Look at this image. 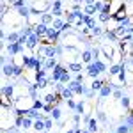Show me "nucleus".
I'll return each instance as SVG.
<instances>
[{
    "label": "nucleus",
    "instance_id": "nucleus-37",
    "mask_svg": "<svg viewBox=\"0 0 133 133\" xmlns=\"http://www.w3.org/2000/svg\"><path fill=\"white\" fill-rule=\"evenodd\" d=\"M82 133H91V131H89V130H82Z\"/></svg>",
    "mask_w": 133,
    "mask_h": 133
},
{
    "label": "nucleus",
    "instance_id": "nucleus-3",
    "mask_svg": "<svg viewBox=\"0 0 133 133\" xmlns=\"http://www.w3.org/2000/svg\"><path fill=\"white\" fill-rule=\"evenodd\" d=\"M34 32H36L39 37H43V36H46V32H48V25H46V23H37V25L34 27Z\"/></svg>",
    "mask_w": 133,
    "mask_h": 133
},
{
    "label": "nucleus",
    "instance_id": "nucleus-4",
    "mask_svg": "<svg viewBox=\"0 0 133 133\" xmlns=\"http://www.w3.org/2000/svg\"><path fill=\"white\" fill-rule=\"evenodd\" d=\"M87 75H89L91 78H98V76H99V69L96 68L94 62H91V64L87 66Z\"/></svg>",
    "mask_w": 133,
    "mask_h": 133
},
{
    "label": "nucleus",
    "instance_id": "nucleus-16",
    "mask_svg": "<svg viewBox=\"0 0 133 133\" xmlns=\"http://www.w3.org/2000/svg\"><path fill=\"white\" fill-rule=\"evenodd\" d=\"M87 124H89V126H87V130H89L91 133H96V131H98V123H96V119H91Z\"/></svg>",
    "mask_w": 133,
    "mask_h": 133
},
{
    "label": "nucleus",
    "instance_id": "nucleus-28",
    "mask_svg": "<svg viewBox=\"0 0 133 133\" xmlns=\"http://www.w3.org/2000/svg\"><path fill=\"white\" fill-rule=\"evenodd\" d=\"M91 32H92V34H94V36H99V34H101V29H99V27L96 25L94 29H91Z\"/></svg>",
    "mask_w": 133,
    "mask_h": 133
},
{
    "label": "nucleus",
    "instance_id": "nucleus-36",
    "mask_svg": "<svg viewBox=\"0 0 133 133\" xmlns=\"http://www.w3.org/2000/svg\"><path fill=\"white\" fill-rule=\"evenodd\" d=\"M126 124H133V115L130 117V119H128V121H126Z\"/></svg>",
    "mask_w": 133,
    "mask_h": 133
},
{
    "label": "nucleus",
    "instance_id": "nucleus-1",
    "mask_svg": "<svg viewBox=\"0 0 133 133\" xmlns=\"http://www.w3.org/2000/svg\"><path fill=\"white\" fill-rule=\"evenodd\" d=\"M48 7H50V2H39V0H36V2L32 4V12H39V14H43Z\"/></svg>",
    "mask_w": 133,
    "mask_h": 133
},
{
    "label": "nucleus",
    "instance_id": "nucleus-18",
    "mask_svg": "<svg viewBox=\"0 0 133 133\" xmlns=\"http://www.w3.org/2000/svg\"><path fill=\"white\" fill-rule=\"evenodd\" d=\"M50 117L53 121H59V119H61V108H53L50 112Z\"/></svg>",
    "mask_w": 133,
    "mask_h": 133
},
{
    "label": "nucleus",
    "instance_id": "nucleus-23",
    "mask_svg": "<svg viewBox=\"0 0 133 133\" xmlns=\"http://www.w3.org/2000/svg\"><path fill=\"white\" fill-rule=\"evenodd\" d=\"M32 126V121H30V117H23V124H21V128H30Z\"/></svg>",
    "mask_w": 133,
    "mask_h": 133
},
{
    "label": "nucleus",
    "instance_id": "nucleus-11",
    "mask_svg": "<svg viewBox=\"0 0 133 133\" xmlns=\"http://www.w3.org/2000/svg\"><path fill=\"white\" fill-rule=\"evenodd\" d=\"M57 66V61H55V57H48L46 62H44V69H51V68H55Z\"/></svg>",
    "mask_w": 133,
    "mask_h": 133
},
{
    "label": "nucleus",
    "instance_id": "nucleus-24",
    "mask_svg": "<svg viewBox=\"0 0 133 133\" xmlns=\"http://www.w3.org/2000/svg\"><path fill=\"white\" fill-rule=\"evenodd\" d=\"M55 99H57L55 94H46V96H44V101H46V103H53Z\"/></svg>",
    "mask_w": 133,
    "mask_h": 133
},
{
    "label": "nucleus",
    "instance_id": "nucleus-19",
    "mask_svg": "<svg viewBox=\"0 0 133 133\" xmlns=\"http://www.w3.org/2000/svg\"><path fill=\"white\" fill-rule=\"evenodd\" d=\"M66 82H68V83L71 82V75H69V71H64V73H62V76H61V83H66Z\"/></svg>",
    "mask_w": 133,
    "mask_h": 133
},
{
    "label": "nucleus",
    "instance_id": "nucleus-29",
    "mask_svg": "<svg viewBox=\"0 0 133 133\" xmlns=\"http://www.w3.org/2000/svg\"><path fill=\"white\" fill-rule=\"evenodd\" d=\"M51 5H53V9H61V7H62L61 0H53V4H51Z\"/></svg>",
    "mask_w": 133,
    "mask_h": 133
},
{
    "label": "nucleus",
    "instance_id": "nucleus-10",
    "mask_svg": "<svg viewBox=\"0 0 133 133\" xmlns=\"http://www.w3.org/2000/svg\"><path fill=\"white\" fill-rule=\"evenodd\" d=\"M12 85H4L2 87V94H4V99H7V98H11V94H12Z\"/></svg>",
    "mask_w": 133,
    "mask_h": 133
},
{
    "label": "nucleus",
    "instance_id": "nucleus-14",
    "mask_svg": "<svg viewBox=\"0 0 133 133\" xmlns=\"http://www.w3.org/2000/svg\"><path fill=\"white\" fill-rule=\"evenodd\" d=\"M121 69H123V66H119V64H112L108 73H110L112 76H115V75H119V73H121Z\"/></svg>",
    "mask_w": 133,
    "mask_h": 133
},
{
    "label": "nucleus",
    "instance_id": "nucleus-38",
    "mask_svg": "<svg viewBox=\"0 0 133 133\" xmlns=\"http://www.w3.org/2000/svg\"><path fill=\"white\" fill-rule=\"evenodd\" d=\"M131 64H133V61H131Z\"/></svg>",
    "mask_w": 133,
    "mask_h": 133
},
{
    "label": "nucleus",
    "instance_id": "nucleus-35",
    "mask_svg": "<svg viewBox=\"0 0 133 133\" xmlns=\"http://www.w3.org/2000/svg\"><path fill=\"white\" fill-rule=\"evenodd\" d=\"M98 117H99V121H107V115H105L103 112H99V114H98Z\"/></svg>",
    "mask_w": 133,
    "mask_h": 133
},
{
    "label": "nucleus",
    "instance_id": "nucleus-34",
    "mask_svg": "<svg viewBox=\"0 0 133 133\" xmlns=\"http://www.w3.org/2000/svg\"><path fill=\"white\" fill-rule=\"evenodd\" d=\"M68 107H69V108H76V105H75L73 99H68Z\"/></svg>",
    "mask_w": 133,
    "mask_h": 133
},
{
    "label": "nucleus",
    "instance_id": "nucleus-6",
    "mask_svg": "<svg viewBox=\"0 0 133 133\" xmlns=\"http://www.w3.org/2000/svg\"><path fill=\"white\" fill-rule=\"evenodd\" d=\"M37 39H39V36H37L36 32H32L30 36H27V46H29V48H36Z\"/></svg>",
    "mask_w": 133,
    "mask_h": 133
},
{
    "label": "nucleus",
    "instance_id": "nucleus-12",
    "mask_svg": "<svg viewBox=\"0 0 133 133\" xmlns=\"http://www.w3.org/2000/svg\"><path fill=\"white\" fill-rule=\"evenodd\" d=\"M41 23H53V14H48V12H43L41 14Z\"/></svg>",
    "mask_w": 133,
    "mask_h": 133
},
{
    "label": "nucleus",
    "instance_id": "nucleus-8",
    "mask_svg": "<svg viewBox=\"0 0 133 133\" xmlns=\"http://www.w3.org/2000/svg\"><path fill=\"white\" fill-rule=\"evenodd\" d=\"M25 115H27V117H30V119H41V114H39L37 108H30V110H27Z\"/></svg>",
    "mask_w": 133,
    "mask_h": 133
},
{
    "label": "nucleus",
    "instance_id": "nucleus-31",
    "mask_svg": "<svg viewBox=\"0 0 133 133\" xmlns=\"http://www.w3.org/2000/svg\"><path fill=\"white\" fill-rule=\"evenodd\" d=\"M114 96H115L117 99H121V98H123V94H121V91H119V89H115V91H114Z\"/></svg>",
    "mask_w": 133,
    "mask_h": 133
},
{
    "label": "nucleus",
    "instance_id": "nucleus-9",
    "mask_svg": "<svg viewBox=\"0 0 133 133\" xmlns=\"http://www.w3.org/2000/svg\"><path fill=\"white\" fill-rule=\"evenodd\" d=\"M61 92H62V98H64V99H71L73 94H75V91H73L71 87H64Z\"/></svg>",
    "mask_w": 133,
    "mask_h": 133
},
{
    "label": "nucleus",
    "instance_id": "nucleus-17",
    "mask_svg": "<svg viewBox=\"0 0 133 133\" xmlns=\"http://www.w3.org/2000/svg\"><path fill=\"white\" fill-rule=\"evenodd\" d=\"M20 36H21V34H18V32H11L9 36H7V41H9V43H18Z\"/></svg>",
    "mask_w": 133,
    "mask_h": 133
},
{
    "label": "nucleus",
    "instance_id": "nucleus-21",
    "mask_svg": "<svg viewBox=\"0 0 133 133\" xmlns=\"http://www.w3.org/2000/svg\"><path fill=\"white\" fill-rule=\"evenodd\" d=\"M83 12H85V14H89V16H91V14H94V12H96V5H94V4H91V5H87Z\"/></svg>",
    "mask_w": 133,
    "mask_h": 133
},
{
    "label": "nucleus",
    "instance_id": "nucleus-33",
    "mask_svg": "<svg viewBox=\"0 0 133 133\" xmlns=\"http://www.w3.org/2000/svg\"><path fill=\"white\" fill-rule=\"evenodd\" d=\"M75 80H78V82L83 83V75H82V73H76V78H75Z\"/></svg>",
    "mask_w": 133,
    "mask_h": 133
},
{
    "label": "nucleus",
    "instance_id": "nucleus-25",
    "mask_svg": "<svg viewBox=\"0 0 133 133\" xmlns=\"http://www.w3.org/2000/svg\"><path fill=\"white\" fill-rule=\"evenodd\" d=\"M32 108L41 110V108H44V105H43V101H39V99H34V107H32Z\"/></svg>",
    "mask_w": 133,
    "mask_h": 133
},
{
    "label": "nucleus",
    "instance_id": "nucleus-30",
    "mask_svg": "<svg viewBox=\"0 0 133 133\" xmlns=\"http://www.w3.org/2000/svg\"><path fill=\"white\" fill-rule=\"evenodd\" d=\"M44 128L46 130H51V119H44Z\"/></svg>",
    "mask_w": 133,
    "mask_h": 133
},
{
    "label": "nucleus",
    "instance_id": "nucleus-20",
    "mask_svg": "<svg viewBox=\"0 0 133 133\" xmlns=\"http://www.w3.org/2000/svg\"><path fill=\"white\" fill-rule=\"evenodd\" d=\"M68 68H69L71 71H82V64H76V62H69Z\"/></svg>",
    "mask_w": 133,
    "mask_h": 133
},
{
    "label": "nucleus",
    "instance_id": "nucleus-27",
    "mask_svg": "<svg viewBox=\"0 0 133 133\" xmlns=\"http://www.w3.org/2000/svg\"><path fill=\"white\" fill-rule=\"evenodd\" d=\"M121 105H123L124 108H128L130 107V98H121Z\"/></svg>",
    "mask_w": 133,
    "mask_h": 133
},
{
    "label": "nucleus",
    "instance_id": "nucleus-2",
    "mask_svg": "<svg viewBox=\"0 0 133 133\" xmlns=\"http://www.w3.org/2000/svg\"><path fill=\"white\" fill-rule=\"evenodd\" d=\"M64 71H66V69H64V66H59V64H57V66L53 68L51 80H53V82H61V76H62V73H64Z\"/></svg>",
    "mask_w": 133,
    "mask_h": 133
},
{
    "label": "nucleus",
    "instance_id": "nucleus-32",
    "mask_svg": "<svg viewBox=\"0 0 133 133\" xmlns=\"http://www.w3.org/2000/svg\"><path fill=\"white\" fill-rule=\"evenodd\" d=\"M76 112H78V114L83 112V103H78V105H76Z\"/></svg>",
    "mask_w": 133,
    "mask_h": 133
},
{
    "label": "nucleus",
    "instance_id": "nucleus-13",
    "mask_svg": "<svg viewBox=\"0 0 133 133\" xmlns=\"http://www.w3.org/2000/svg\"><path fill=\"white\" fill-rule=\"evenodd\" d=\"M34 130H37V131H44L46 128H44V119H37L36 123H34Z\"/></svg>",
    "mask_w": 133,
    "mask_h": 133
},
{
    "label": "nucleus",
    "instance_id": "nucleus-15",
    "mask_svg": "<svg viewBox=\"0 0 133 133\" xmlns=\"http://www.w3.org/2000/svg\"><path fill=\"white\" fill-rule=\"evenodd\" d=\"M103 85H105V82H101V80H94V82L91 83V89H92L94 92H96V91H101Z\"/></svg>",
    "mask_w": 133,
    "mask_h": 133
},
{
    "label": "nucleus",
    "instance_id": "nucleus-26",
    "mask_svg": "<svg viewBox=\"0 0 133 133\" xmlns=\"http://www.w3.org/2000/svg\"><path fill=\"white\" fill-rule=\"evenodd\" d=\"M117 133H128V124L124 123L123 126H119V128H117Z\"/></svg>",
    "mask_w": 133,
    "mask_h": 133
},
{
    "label": "nucleus",
    "instance_id": "nucleus-22",
    "mask_svg": "<svg viewBox=\"0 0 133 133\" xmlns=\"http://www.w3.org/2000/svg\"><path fill=\"white\" fill-rule=\"evenodd\" d=\"M46 83H48V80H46V76H44V78H37V83H36V85H37L39 89H43V87H46Z\"/></svg>",
    "mask_w": 133,
    "mask_h": 133
},
{
    "label": "nucleus",
    "instance_id": "nucleus-5",
    "mask_svg": "<svg viewBox=\"0 0 133 133\" xmlns=\"http://www.w3.org/2000/svg\"><path fill=\"white\" fill-rule=\"evenodd\" d=\"M112 83H105V85H103L101 87V91H99V98H107V96H110V94H112Z\"/></svg>",
    "mask_w": 133,
    "mask_h": 133
},
{
    "label": "nucleus",
    "instance_id": "nucleus-7",
    "mask_svg": "<svg viewBox=\"0 0 133 133\" xmlns=\"http://www.w3.org/2000/svg\"><path fill=\"white\" fill-rule=\"evenodd\" d=\"M92 59H94V53H92L91 50H83V51H82V62H85V64H91V62H94Z\"/></svg>",
    "mask_w": 133,
    "mask_h": 133
}]
</instances>
